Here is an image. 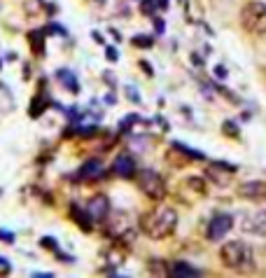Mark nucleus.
<instances>
[{"label":"nucleus","instance_id":"nucleus-9","mask_svg":"<svg viewBox=\"0 0 266 278\" xmlns=\"http://www.w3.org/2000/svg\"><path fill=\"white\" fill-rule=\"evenodd\" d=\"M86 210H89V215L94 218V222L105 220V218L110 215V201H108V196H105V194H96L94 199H89Z\"/></svg>","mask_w":266,"mask_h":278},{"label":"nucleus","instance_id":"nucleus-24","mask_svg":"<svg viewBox=\"0 0 266 278\" xmlns=\"http://www.w3.org/2000/svg\"><path fill=\"white\" fill-rule=\"evenodd\" d=\"M105 56H108L110 61H117V58H119V52H117L115 47H110V44H108V47H105Z\"/></svg>","mask_w":266,"mask_h":278},{"label":"nucleus","instance_id":"nucleus-10","mask_svg":"<svg viewBox=\"0 0 266 278\" xmlns=\"http://www.w3.org/2000/svg\"><path fill=\"white\" fill-rule=\"evenodd\" d=\"M238 194L243 199H250V201H262L266 199V182L262 180H252V182H243L238 187Z\"/></svg>","mask_w":266,"mask_h":278},{"label":"nucleus","instance_id":"nucleus-28","mask_svg":"<svg viewBox=\"0 0 266 278\" xmlns=\"http://www.w3.org/2000/svg\"><path fill=\"white\" fill-rule=\"evenodd\" d=\"M154 28H157V33H164L166 30V24L159 19V16H154Z\"/></svg>","mask_w":266,"mask_h":278},{"label":"nucleus","instance_id":"nucleus-2","mask_svg":"<svg viewBox=\"0 0 266 278\" xmlns=\"http://www.w3.org/2000/svg\"><path fill=\"white\" fill-rule=\"evenodd\" d=\"M241 24L252 36H266V5L259 0L245 2L241 10Z\"/></svg>","mask_w":266,"mask_h":278},{"label":"nucleus","instance_id":"nucleus-11","mask_svg":"<svg viewBox=\"0 0 266 278\" xmlns=\"http://www.w3.org/2000/svg\"><path fill=\"white\" fill-rule=\"evenodd\" d=\"M112 173L119 176V178H133L136 176V162L129 157V154H122V157L115 159V164H112Z\"/></svg>","mask_w":266,"mask_h":278},{"label":"nucleus","instance_id":"nucleus-21","mask_svg":"<svg viewBox=\"0 0 266 278\" xmlns=\"http://www.w3.org/2000/svg\"><path fill=\"white\" fill-rule=\"evenodd\" d=\"M222 131L227 136H234V138H238V126L234 124V122H224V126H222Z\"/></svg>","mask_w":266,"mask_h":278},{"label":"nucleus","instance_id":"nucleus-31","mask_svg":"<svg viewBox=\"0 0 266 278\" xmlns=\"http://www.w3.org/2000/svg\"><path fill=\"white\" fill-rule=\"evenodd\" d=\"M140 68H143V70L147 72V75H152V68H150V64H145V61H143V64H140Z\"/></svg>","mask_w":266,"mask_h":278},{"label":"nucleus","instance_id":"nucleus-12","mask_svg":"<svg viewBox=\"0 0 266 278\" xmlns=\"http://www.w3.org/2000/svg\"><path fill=\"white\" fill-rule=\"evenodd\" d=\"M103 176H105V168H103V164L98 159H89V162L77 171L79 180H101Z\"/></svg>","mask_w":266,"mask_h":278},{"label":"nucleus","instance_id":"nucleus-19","mask_svg":"<svg viewBox=\"0 0 266 278\" xmlns=\"http://www.w3.org/2000/svg\"><path fill=\"white\" fill-rule=\"evenodd\" d=\"M44 108H47V103H44V98L42 96H35V98H33V106H30V110L28 112L33 114V117H40V114H42V110Z\"/></svg>","mask_w":266,"mask_h":278},{"label":"nucleus","instance_id":"nucleus-18","mask_svg":"<svg viewBox=\"0 0 266 278\" xmlns=\"http://www.w3.org/2000/svg\"><path fill=\"white\" fill-rule=\"evenodd\" d=\"M157 0H143V5H140V12H143L145 16H152V19H154V16H157Z\"/></svg>","mask_w":266,"mask_h":278},{"label":"nucleus","instance_id":"nucleus-3","mask_svg":"<svg viewBox=\"0 0 266 278\" xmlns=\"http://www.w3.org/2000/svg\"><path fill=\"white\" fill-rule=\"evenodd\" d=\"M220 257H222L224 266H229V269H241V266H245V262L250 260V248H248L243 241H229L222 246Z\"/></svg>","mask_w":266,"mask_h":278},{"label":"nucleus","instance_id":"nucleus-13","mask_svg":"<svg viewBox=\"0 0 266 278\" xmlns=\"http://www.w3.org/2000/svg\"><path fill=\"white\" fill-rule=\"evenodd\" d=\"M70 218L77 222L84 232H91V227H94V218L89 215V210H86V208H79L77 204H72V206H70Z\"/></svg>","mask_w":266,"mask_h":278},{"label":"nucleus","instance_id":"nucleus-22","mask_svg":"<svg viewBox=\"0 0 266 278\" xmlns=\"http://www.w3.org/2000/svg\"><path fill=\"white\" fill-rule=\"evenodd\" d=\"M189 185L194 187L199 194H206V185H203V180H199L196 176H192V178H189Z\"/></svg>","mask_w":266,"mask_h":278},{"label":"nucleus","instance_id":"nucleus-7","mask_svg":"<svg viewBox=\"0 0 266 278\" xmlns=\"http://www.w3.org/2000/svg\"><path fill=\"white\" fill-rule=\"evenodd\" d=\"M243 232L255 236H266V210H255L243 220Z\"/></svg>","mask_w":266,"mask_h":278},{"label":"nucleus","instance_id":"nucleus-23","mask_svg":"<svg viewBox=\"0 0 266 278\" xmlns=\"http://www.w3.org/2000/svg\"><path fill=\"white\" fill-rule=\"evenodd\" d=\"M9 271H12L9 262H7V260H2V257H0V276H7Z\"/></svg>","mask_w":266,"mask_h":278},{"label":"nucleus","instance_id":"nucleus-6","mask_svg":"<svg viewBox=\"0 0 266 278\" xmlns=\"http://www.w3.org/2000/svg\"><path fill=\"white\" fill-rule=\"evenodd\" d=\"M234 227V218L231 215H227V213H217L213 220H210V224H208V241H220V238H224V236L229 234V229Z\"/></svg>","mask_w":266,"mask_h":278},{"label":"nucleus","instance_id":"nucleus-15","mask_svg":"<svg viewBox=\"0 0 266 278\" xmlns=\"http://www.w3.org/2000/svg\"><path fill=\"white\" fill-rule=\"evenodd\" d=\"M56 78H58V80H63V86L68 89V92H72V94H77V92H79L77 80H75V75H72L70 70H58V72H56Z\"/></svg>","mask_w":266,"mask_h":278},{"label":"nucleus","instance_id":"nucleus-30","mask_svg":"<svg viewBox=\"0 0 266 278\" xmlns=\"http://www.w3.org/2000/svg\"><path fill=\"white\" fill-rule=\"evenodd\" d=\"M215 75H217V78H224V75H227V70H224L222 66H217V68H215Z\"/></svg>","mask_w":266,"mask_h":278},{"label":"nucleus","instance_id":"nucleus-32","mask_svg":"<svg viewBox=\"0 0 266 278\" xmlns=\"http://www.w3.org/2000/svg\"><path fill=\"white\" fill-rule=\"evenodd\" d=\"M157 2H159V8H161V10L168 8V0H157Z\"/></svg>","mask_w":266,"mask_h":278},{"label":"nucleus","instance_id":"nucleus-16","mask_svg":"<svg viewBox=\"0 0 266 278\" xmlns=\"http://www.w3.org/2000/svg\"><path fill=\"white\" fill-rule=\"evenodd\" d=\"M147 269H150L152 276H171V271H168V264L161 262V260H150Z\"/></svg>","mask_w":266,"mask_h":278},{"label":"nucleus","instance_id":"nucleus-25","mask_svg":"<svg viewBox=\"0 0 266 278\" xmlns=\"http://www.w3.org/2000/svg\"><path fill=\"white\" fill-rule=\"evenodd\" d=\"M126 96H129L133 103H140V96H138V92L133 89V86H126Z\"/></svg>","mask_w":266,"mask_h":278},{"label":"nucleus","instance_id":"nucleus-20","mask_svg":"<svg viewBox=\"0 0 266 278\" xmlns=\"http://www.w3.org/2000/svg\"><path fill=\"white\" fill-rule=\"evenodd\" d=\"M131 42L136 44V47H140V50H150V47H152V42H154V40H152L150 36H136V38H133V40H131Z\"/></svg>","mask_w":266,"mask_h":278},{"label":"nucleus","instance_id":"nucleus-27","mask_svg":"<svg viewBox=\"0 0 266 278\" xmlns=\"http://www.w3.org/2000/svg\"><path fill=\"white\" fill-rule=\"evenodd\" d=\"M136 120H138V114H129V117H124V120H122V128H129Z\"/></svg>","mask_w":266,"mask_h":278},{"label":"nucleus","instance_id":"nucleus-1","mask_svg":"<svg viewBox=\"0 0 266 278\" xmlns=\"http://www.w3.org/2000/svg\"><path fill=\"white\" fill-rule=\"evenodd\" d=\"M140 227H143L145 236H150L152 241H161V238H166V236H171L175 232L178 213L171 206H157L140 218Z\"/></svg>","mask_w":266,"mask_h":278},{"label":"nucleus","instance_id":"nucleus-26","mask_svg":"<svg viewBox=\"0 0 266 278\" xmlns=\"http://www.w3.org/2000/svg\"><path fill=\"white\" fill-rule=\"evenodd\" d=\"M0 241H5V243H14V236L9 234V232H5V229H0Z\"/></svg>","mask_w":266,"mask_h":278},{"label":"nucleus","instance_id":"nucleus-8","mask_svg":"<svg viewBox=\"0 0 266 278\" xmlns=\"http://www.w3.org/2000/svg\"><path fill=\"white\" fill-rule=\"evenodd\" d=\"M108 232L112 236L133 234V232H131V218H129V213H122V210H117V213L108 215Z\"/></svg>","mask_w":266,"mask_h":278},{"label":"nucleus","instance_id":"nucleus-4","mask_svg":"<svg viewBox=\"0 0 266 278\" xmlns=\"http://www.w3.org/2000/svg\"><path fill=\"white\" fill-rule=\"evenodd\" d=\"M138 187H140V192H145L154 201H161L166 196L164 178H161L157 171H150V168H145V171L138 173Z\"/></svg>","mask_w":266,"mask_h":278},{"label":"nucleus","instance_id":"nucleus-29","mask_svg":"<svg viewBox=\"0 0 266 278\" xmlns=\"http://www.w3.org/2000/svg\"><path fill=\"white\" fill-rule=\"evenodd\" d=\"M42 246H44V248H54V250H56V241H54V238H42Z\"/></svg>","mask_w":266,"mask_h":278},{"label":"nucleus","instance_id":"nucleus-17","mask_svg":"<svg viewBox=\"0 0 266 278\" xmlns=\"http://www.w3.org/2000/svg\"><path fill=\"white\" fill-rule=\"evenodd\" d=\"M44 36H47V30H33L30 33V42L35 44V52L40 56L44 54Z\"/></svg>","mask_w":266,"mask_h":278},{"label":"nucleus","instance_id":"nucleus-14","mask_svg":"<svg viewBox=\"0 0 266 278\" xmlns=\"http://www.w3.org/2000/svg\"><path fill=\"white\" fill-rule=\"evenodd\" d=\"M201 274H203L201 269H196V266H192L187 262H178L171 266V276L175 278H196V276H201Z\"/></svg>","mask_w":266,"mask_h":278},{"label":"nucleus","instance_id":"nucleus-5","mask_svg":"<svg viewBox=\"0 0 266 278\" xmlns=\"http://www.w3.org/2000/svg\"><path fill=\"white\" fill-rule=\"evenodd\" d=\"M234 173H236V166L224 164V162H213V164H208V168H206V176H208L210 182H215L217 187H229Z\"/></svg>","mask_w":266,"mask_h":278}]
</instances>
